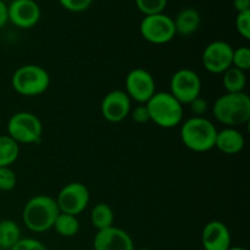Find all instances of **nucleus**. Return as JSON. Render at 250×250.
I'll return each mask as SVG.
<instances>
[{
    "instance_id": "obj_1",
    "label": "nucleus",
    "mask_w": 250,
    "mask_h": 250,
    "mask_svg": "<svg viewBox=\"0 0 250 250\" xmlns=\"http://www.w3.org/2000/svg\"><path fill=\"white\" fill-rule=\"evenodd\" d=\"M60 214L56 200L46 194L32 197L22 210L24 226L34 233H43L53 229L56 217Z\"/></svg>"
},
{
    "instance_id": "obj_2",
    "label": "nucleus",
    "mask_w": 250,
    "mask_h": 250,
    "mask_svg": "<svg viewBox=\"0 0 250 250\" xmlns=\"http://www.w3.org/2000/svg\"><path fill=\"white\" fill-rule=\"evenodd\" d=\"M212 114L227 127L242 126L250 120V98L244 92L226 93L215 100Z\"/></svg>"
},
{
    "instance_id": "obj_3",
    "label": "nucleus",
    "mask_w": 250,
    "mask_h": 250,
    "mask_svg": "<svg viewBox=\"0 0 250 250\" xmlns=\"http://www.w3.org/2000/svg\"><path fill=\"white\" fill-rule=\"evenodd\" d=\"M217 128L204 116H192L181 126V139L186 148L195 153H207L215 148Z\"/></svg>"
},
{
    "instance_id": "obj_4",
    "label": "nucleus",
    "mask_w": 250,
    "mask_h": 250,
    "mask_svg": "<svg viewBox=\"0 0 250 250\" xmlns=\"http://www.w3.org/2000/svg\"><path fill=\"white\" fill-rule=\"evenodd\" d=\"M146 105L150 121L161 128H173L182 122L183 105L170 92L155 93Z\"/></svg>"
},
{
    "instance_id": "obj_5",
    "label": "nucleus",
    "mask_w": 250,
    "mask_h": 250,
    "mask_svg": "<svg viewBox=\"0 0 250 250\" xmlns=\"http://www.w3.org/2000/svg\"><path fill=\"white\" fill-rule=\"evenodd\" d=\"M11 85L15 92L23 97H38L48 90L50 76L48 71L39 65L20 66L11 77Z\"/></svg>"
},
{
    "instance_id": "obj_6",
    "label": "nucleus",
    "mask_w": 250,
    "mask_h": 250,
    "mask_svg": "<svg viewBox=\"0 0 250 250\" xmlns=\"http://www.w3.org/2000/svg\"><path fill=\"white\" fill-rule=\"evenodd\" d=\"M7 136L19 144H37L43 134V125L37 115L20 111L7 121Z\"/></svg>"
},
{
    "instance_id": "obj_7",
    "label": "nucleus",
    "mask_w": 250,
    "mask_h": 250,
    "mask_svg": "<svg viewBox=\"0 0 250 250\" xmlns=\"http://www.w3.org/2000/svg\"><path fill=\"white\" fill-rule=\"evenodd\" d=\"M139 31L146 42L156 45L168 43L176 36L173 19L164 12L144 16L141 21Z\"/></svg>"
},
{
    "instance_id": "obj_8",
    "label": "nucleus",
    "mask_w": 250,
    "mask_h": 250,
    "mask_svg": "<svg viewBox=\"0 0 250 250\" xmlns=\"http://www.w3.org/2000/svg\"><path fill=\"white\" fill-rule=\"evenodd\" d=\"M170 93L182 105H188L202 93V80L195 71L181 68L176 71L170 81Z\"/></svg>"
},
{
    "instance_id": "obj_9",
    "label": "nucleus",
    "mask_w": 250,
    "mask_h": 250,
    "mask_svg": "<svg viewBox=\"0 0 250 250\" xmlns=\"http://www.w3.org/2000/svg\"><path fill=\"white\" fill-rule=\"evenodd\" d=\"M55 200L60 212L78 216L87 209L90 194L83 183L71 182L61 188Z\"/></svg>"
},
{
    "instance_id": "obj_10",
    "label": "nucleus",
    "mask_w": 250,
    "mask_h": 250,
    "mask_svg": "<svg viewBox=\"0 0 250 250\" xmlns=\"http://www.w3.org/2000/svg\"><path fill=\"white\" fill-rule=\"evenodd\" d=\"M125 85H126L125 92L129 99L139 104H146L156 93L155 80L153 75L141 67L129 71L125 81Z\"/></svg>"
},
{
    "instance_id": "obj_11",
    "label": "nucleus",
    "mask_w": 250,
    "mask_h": 250,
    "mask_svg": "<svg viewBox=\"0 0 250 250\" xmlns=\"http://www.w3.org/2000/svg\"><path fill=\"white\" fill-rule=\"evenodd\" d=\"M233 48L225 41H214L205 46L202 62L205 70L214 75H221L232 66Z\"/></svg>"
},
{
    "instance_id": "obj_12",
    "label": "nucleus",
    "mask_w": 250,
    "mask_h": 250,
    "mask_svg": "<svg viewBox=\"0 0 250 250\" xmlns=\"http://www.w3.org/2000/svg\"><path fill=\"white\" fill-rule=\"evenodd\" d=\"M41 6L36 0H12L7 6V17L14 26L28 29L41 20Z\"/></svg>"
},
{
    "instance_id": "obj_13",
    "label": "nucleus",
    "mask_w": 250,
    "mask_h": 250,
    "mask_svg": "<svg viewBox=\"0 0 250 250\" xmlns=\"http://www.w3.org/2000/svg\"><path fill=\"white\" fill-rule=\"evenodd\" d=\"M131 102L125 90L115 89L107 93L102 100L100 111L107 122L119 124L131 114Z\"/></svg>"
},
{
    "instance_id": "obj_14",
    "label": "nucleus",
    "mask_w": 250,
    "mask_h": 250,
    "mask_svg": "<svg viewBox=\"0 0 250 250\" xmlns=\"http://www.w3.org/2000/svg\"><path fill=\"white\" fill-rule=\"evenodd\" d=\"M93 248L94 250H134V243L125 229L111 226L97 232Z\"/></svg>"
},
{
    "instance_id": "obj_15",
    "label": "nucleus",
    "mask_w": 250,
    "mask_h": 250,
    "mask_svg": "<svg viewBox=\"0 0 250 250\" xmlns=\"http://www.w3.org/2000/svg\"><path fill=\"white\" fill-rule=\"evenodd\" d=\"M231 232L221 221L208 222L202 232V244L204 250H227L231 247Z\"/></svg>"
},
{
    "instance_id": "obj_16",
    "label": "nucleus",
    "mask_w": 250,
    "mask_h": 250,
    "mask_svg": "<svg viewBox=\"0 0 250 250\" xmlns=\"http://www.w3.org/2000/svg\"><path fill=\"white\" fill-rule=\"evenodd\" d=\"M246 146V138L243 133L234 127H226V128L217 131L215 148L219 149L221 153L226 155H236L241 153Z\"/></svg>"
},
{
    "instance_id": "obj_17",
    "label": "nucleus",
    "mask_w": 250,
    "mask_h": 250,
    "mask_svg": "<svg viewBox=\"0 0 250 250\" xmlns=\"http://www.w3.org/2000/svg\"><path fill=\"white\" fill-rule=\"evenodd\" d=\"M200 21H202V17H200L199 11L197 9H194V7H185L181 11H178L176 17L173 19L176 34L187 37L195 33L199 28Z\"/></svg>"
},
{
    "instance_id": "obj_18",
    "label": "nucleus",
    "mask_w": 250,
    "mask_h": 250,
    "mask_svg": "<svg viewBox=\"0 0 250 250\" xmlns=\"http://www.w3.org/2000/svg\"><path fill=\"white\" fill-rule=\"evenodd\" d=\"M21 239V229L14 220H0V249L10 250Z\"/></svg>"
},
{
    "instance_id": "obj_19",
    "label": "nucleus",
    "mask_w": 250,
    "mask_h": 250,
    "mask_svg": "<svg viewBox=\"0 0 250 250\" xmlns=\"http://www.w3.org/2000/svg\"><path fill=\"white\" fill-rule=\"evenodd\" d=\"M114 210L106 203L95 204L92 209V212H90V222H92L93 227H95L98 231L114 226Z\"/></svg>"
},
{
    "instance_id": "obj_20",
    "label": "nucleus",
    "mask_w": 250,
    "mask_h": 250,
    "mask_svg": "<svg viewBox=\"0 0 250 250\" xmlns=\"http://www.w3.org/2000/svg\"><path fill=\"white\" fill-rule=\"evenodd\" d=\"M20 155V144L7 134L0 136V167H11Z\"/></svg>"
},
{
    "instance_id": "obj_21",
    "label": "nucleus",
    "mask_w": 250,
    "mask_h": 250,
    "mask_svg": "<svg viewBox=\"0 0 250 250\" xmlns=\"http://www.w3.org/2000/svg\"><path fill=\"white\" fill-rule=\"evenodd\" d=\"M222 84L226 89V93L244 92L247 84L246 72L231 66L222 73Z\"/></svg>"
},
{
    "instance_id": "obj_22",
    "label": "nucleus",
    "mask_w": 250,
    "mask_h": 250,
    "mask_svg": "<svg viewBox=\"0 0 250 250\" xmlns=\"http://www.w3.org/2000/svg\"><path fill=\"white\" fill-rule=\"evenodd\" d=\"M53 229H55L59 236L71 238V237H75L80 231V221H78L77 216L60 212L54 222Z\"/></svg>"
},
{
    "instance_id": "obj_23",
    "label": "nucleus",
    "mask_w": 250,
    "mask_h": 250,
    "mask_svg": "<svg viewBox=\"0 0 250 250\" xmlns=\"http://www.w3.org/2000/svg\"><path fill=\"white\" fill-rule=\"evenodd\" d=\"M136 5L139 11L146 16L164 12L167 5V0H136Z\"/></svg>"
},
{
    "instance_id": "obj_24",
    "label": "nucleus",
    "mask_w": 250,
    "mask_h": 250,
    "mask_svg": "<svg viewBox=\"0 0 250 250\" xmlns=\"http://www.w3.org/2000/svg\"><path fill=\"white\" fill-rule=\"evenodd\" d=\"M232 66L241 71H248L250 68V49L248 46H239L233 49Z\"/></svg>"
},
{
    "instance_id": "obj_25",
    "label": "nucleus",
    "mask_w": 250,
    "mask_h": 250,
    "mask_svg": "<svg viewBox=\"0 0 250 250\" xmlns=\"http://www.w3.org/2000/svg\"><path fill=\"white\" fill-rule=\"evenodd\" d=\"M17 183V176L11 167H0V192H11Z\"/></svg>"
},
{
    "instance_id": "obj_26",
    "label": "nucleus",
    "mask_w": 250,
    "mask_h": 250,
    "mask_svg": "<svg viewBox=\"0 0 250 250\" xmlns=\"http://www.w3.org/2000/svg\"><path fill=\"white\" fill-rule=\"evenodd\" d=\"M236 28L237 32L243 37L244 39H250V10L242 11L237 14L236 17Z\"/></svg>"
},
{
    "instance_id": "obj_27",
    "label": "nucleus",
    "mask_w": 250,
    "mask_h": 250,
    "mask_svg": "<svg viewBox=\"0 0 250 250\" xmlns=\"http://www.w3.org/2000/svg\"><path fill=\"white\" fill-rule=\"evenodd\" d=\"M63 9L72 12L85 11L92 5L93 0H59Z\"/></svg>"
},
{
    "instance_id": "obj_28",
    "label": "nucleus",
    "mask_w": 250,
    "mask_h": 250,
    "mask_svg": "<svg viewBox=\"0 0 250 250\" xmlns=\"http://www.w3.org/2000/svg\"><path fill=\"white\" fill-rule=\"evenodd\" d=\"M10 250H48L41 241L34 238H21Z\"/></svg>"
},
{
    "instance_id": "obj_29",
    "label": "nucleus",
    "mask_w": 250,
    "mask_h": 250,
    "mask_svg": "<svg viewBox=\"0 0 250 250\" xmlns=\"http://www.w3.org/2000/svg\"><path fill=\"white\" fill-rule=\"evenodd\" d=\"M131 117L136 124H146L148 121H150V117H149V111L148 107L146 104H141L138 106L134 107L133 110H131Z\"/></svg>"
},
{
    "instance_id": "obj_30",
    "label": "nucleus",
    "mask_w": 250,
    "mask_h": 250,
    "mask_svg": "<svg viewBox=\"0 0 250 250\" xmlns=\"http://www.w3.org/2000/svg\"><path fill=\"white\" fill-rule=\"evenodd\" d=\"M188 105L190 106V110H192V112L194 116H203V115L207 112L208 106H209L207 100L202 97L195 98V99L193 100V102H190Z\"/></svg>"
},
{
    "instance_id": "obj_31",
    "label": "nucleus",
    "mask_w": 250,
    "mask_h": 250,
    "mask_svg": "<svg viewBox=\"0 0 250 250\" xmlns=\"http://www.w3.org/2000/svg\"><path fill=\"white\" fill-rule=\"evenodd\" d=\"M9 22L7 17V5L5 4L4 0H0V29Z\"/></svg>"
},
{
    "instance_id": "obj_32",
    "label": "nucleus",
    "mask_w": 250,
    "mask_h": 250,
    "mask_svg": "<svg viewBox=\"0 0 250 250\" xmlns=\"http://www.w3.org/2000/svg\"><path fill=\"white\" fill-rule=\"evenodd\" d=\"M234 9L238 12L250 10V0H233Z\"/></svg>"
},
{
    "instance_id": "obj_33",
    "label": "nucleus",
    "mask_w": 250,
    "mask_h": 250,
    "mask_svg": "<svg viewBox=\"0 0 250 250\" xmlns=\"http://www.w3.org/2000/svg\"><path fill=\"white\" fill-rule=\"evenodd\" d=\"M227 250H247L246 248H243V247H229Z\"/></svg>"
},
{
    "instance_id": "obj_34",
    "label": "nucleus",
    "mask_w": 250,
    "mask_h": 250,
    "mask_svg": "<svg viewBox=\"0 0 250 250\" xmlns=\"http://www.w3.org/2000/svg\"><path fill=\"white\" fill-rule=\"evenodd\" d=\"M134 250H151V249H149V248H141V249H134Z\"/></svg>"
}]
</instances>
